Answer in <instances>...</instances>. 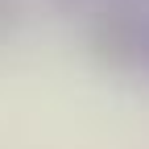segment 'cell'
<instances>
[{
    "instance_id": "2",
    "label": "cell",
    "mask_w": 149,
    "mask_h": 149,
    "mask_svg": "<svg viewBox=\"0 0 149 149\" xmlns=\"http://www.w3.org/2000/svg\"><path fill=\"white\" fill-rule=\"evenodd\" d=\"M145 54H149V46H145Z\"/></svg>"
},
{
    "instance_id": "1",
    "label": "cell",
    "mask_w": 149,
    "mask_h": 149,
    "mask_svg": "<svg viewBox=\"0 0 149 149\" xmlns=\"http://www.w3.org/2000/svg\"><path fill=\"white\" fill-rule=\"evenodd\" d=\"M145 46L149 42L141 33V21H137V13H128V8H108V13L95 17V25H91V50H95L104 62H112V66L137 62Z\"/></svg>"
}]
</instances>
